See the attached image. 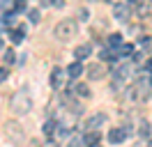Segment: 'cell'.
<instances>
[{
	"label": "cell",
	"mask_w": 152,
	"mask_h": 147,
	"mask_svg": "<svg viewBox=\"0 0 152 147\" xmlns=\"http://www.w3.org/2000/svg\"><path fill=\"white\" fill-rule=\"evenodd\" d=\"M12 110L16 115H26V113L32 110V97H30L28 90H19L12 97Z\"/></svg>",
	"instance_id": "1"
},
{
	"label": "cell",
	"mask_w": 152,
	"mask_h": 147,
	"mask_svg": "<svg viewBox=\"0 0 152 147\" xmlns=\"http://www.w3.org/2000/svg\"><path fill=\"white\" fill-rule=\"evenodd\" d=\"M53 35H56L60 41H67V39H72V37L76 35V21H74V18H62V21H60V23L56 25Z\"/></svg>",
	"instance_id": "2"
},
{
	"label": "cell",
	"mask_w": 152,
	"mask_h": 147,
	"mask_svg": "<svg viewBox=\"0 0 152 147\" xmlns=\"http://www.w3.org/2000/svg\"><path fill=\"white\" fill-rule=\"evenodd\" d=\"M150 83L148 81H136L132 85V87H129V97H132L134 101H148L150 99Z\"/></svg>",
	"instance_id": "3"
},
{
	"label": "cell",
	"mask_w": 152,
	"mask_h": 147,
	"mask_svg": "<svg viewBox=\"0 0 152 147\" xmlns=\"http://www.w3.org/2000/svg\"><path fill=\"white\" fill-rule=\"evenodd\" d=\"M127 136H129V131L124 127H115V129L108 131V143H111V145H120V143L127 140Z\"/></svg>",
	"instance_id": "4"
},
{
	"label": "cell",
	"mask_w": 152,
	"mask_h": 147,
	"mask_svg": "<svg viewBox=\"0 0 152 147\" xmlns=\"http://www.w3.org/2000/svg\"><path fill=\"white\" fill-rule=\"evenodd\" d=\"M113 16L118 21H127V18H132V7L129 5H122V2H118L113 5Z\"/></svg>",
	"instance_id": "5"
},
{
	"label": "cell",
	"mask_w": 152,
	"mask_h": 147,
	"mask_svg": "<svg viewBox=\"0 0 152 147\" xmlns=\"http://www.w3.org/2000/svg\"><path fill=\"white\" fill-rule=\"evenodd\" d=\"M90 53H92L90 44H81V46H76V48H74V60H76V62H83V60L90 57Z\"/></svg>",
	"instance_id": "6"
},
{
	"label": "cell",
	"mask_w": 152,
	"mask_h": 147,
	"mask_svg": "<svg viewBox=\"0 0 152 147\" xmlns=\"http://www.w3.org/2000/svg\"><path fill=\"white\" fill-rule=\"evenodd\" d=\"M65 76H67V71H62V69H60V67H53V71H51V78H48V81H51V87H60V85H62V81H65Z\"/></svg>",
	"instance_id": "7"
},
{
	"label": "cell",
	"mask_w": 152,
	"mask_h": 147,
	"mask_svg": "<svg viewBox=\"0 0 152 147\" xmlns=\"http://www.w3.org/2000/svg\"><path fill=\"white\" fill-rule=\"evenodd\" d=\"M104 122H106V115H104V113H97V115H92V117L86 122V129H88V131H97Z\"/></svg>",
	"instance_id": "8"
},
{
	"label": "cell",
	"mask_w": 152,
	"mask_h": 147,
	"mask_svg": "<svg viewBox=\"0 0 152 147\" xmlns=\"http://www.w3.org/2000/svg\"><path fill=\"white\" fill-rule=\"evenodd\" d=\"M67 92H74V94H78L81 99H88V97H90V87H88L86 83H74Z\"/></svg>",
	"instance_id": "9"
},
{
	"label": "cell",
	"mask_w": 152,
	"mask_h": 147,
	"mask_svg": "<svg viewBox=\"0 0 152 147\" xmlns=\"http://www.w3.org/2000/svg\"><path fill=\"white\" fill-rule=\"evenodd\" d=\"M81 74H83V64L76 62V60L69 64V67H67V76H69V78H78Z\"/></svg>",
	"instance_id": "10"
},
{
	"label": "cell",
	"mask_w": 152,
	"mask_h": 147,
	"mask_svg": "<svg viewBox=\"0 0 152 147\" xmlns=\"http://www.w3.org/2000/svg\"><path fill=\"white\" fill-rule=\"evenodd\" d=\"M99 131H88L86 138H83V143H86V147H92V145H99Z\"/></svg>",
	"instance_id": "11"
},
{
	"label": "cell",
	"mask_w": 152,
	"mask_h": 147,
	"mask_svg": "<svg viewBox=\"0 0 152 147\" xmlns=\"http://www.w3.org/2000/svg\"><path fill=\"white\" fill-rule=\"evenodd\" d=\"M88 76H90V81H99V78L104 76V67H102V64H92V67L88 69Z\"/></svg>",
	"instance_id": "12"
},
{
	"label": "cell",
	"mask_w": 152,
	"mask_h": 147,
	"mask_svg": "<svg viewBox=\"0 0 152 147\" xmlns=\"http://www.w3.org/2000/svg\"><path fill=\"white\" fill-rule=\"evenodd\" d=\"M10 39L14 41V44H21V41L26 39V30H23V28H14V30H10Z\"/></svg>",
	"instance_id": "13"
},
{
	"label": "cell",
	"mask_w": 152,
	"mask_h": 147,
	"mask_svg": "<svg viewBox=\"0 0 152 147\" xmlns=\"http://www.w3.org/2000/svg\"><path fill=\"white\" fill-rule=\"evenodd\" d=\"M99 57H102V60H106V62H115V60H118V51H108V48H104V51H102V53H99Z\"/></svg>",
	"instance_id": "14"
},
{
	"label": "cell",
	"mask_w": 152,
	"mask_h": 147,
	"mask_svg": "<svg viewBox=\"0 0 152 147\" xmlns=\"http://www.w3.org/2000/svg\"><path fill=\"white\" fill-rule=\"evenodd\" d=\"M108 44L113 46V48L122 46V35H120V32H113V35H108Z\"/></svg>",
	"instance_id": "15"
},
{
	"label": "cell",
	"mask_w": 152,
	"mask_h": 147,
	"mask_svg": "<svg viewBox=\"0 0 152 147\" xmlns=\"http://www.w3.org/2000/svg\"><path fill=\"white\" fill-rule=\"evenodd\" d=\"M56 129H58V122H56V119H48L46 124H44V133H46V136H53Z\"/></svg>",
	"instance_id": "16"
},
{
	"label": "cell",
	"mask_w": 152,
	"mask_h": 147,
	"mask_svg": "<svg viewBox=\"0 0 152 147\" xmlns=\"http://www.w3.org/2000/svg\"><path fill=\"white\" fill-rule=\"evenodd\" d=\"M150 131H152L150 122H148V119H143V122H141V129H138V133H141L143 138H148V136H150Z\"/></svg>",
	"instance_id": "17"
},
{
	"label": "cell",
	"mask_w": 152,
	"mask_h": 147,
	"mask_svg": "<svg viewBox=\"0 0 152 147\" xmlns=\"http://www.w3.org/2000/svg\"><path fill=\"white\" fill-rule=\"evenodd\" d=\"M2 57H5V62H7V64L16 62V53H14L12 48H7V51H5V55H2Z\"/></svg>",
	"instance_id": "18"
},
{
	"label": "cell",
	"mask_w": 152,
	"mask_h": 147,
	"mask_svg": "<svg viewBox=\"0 0 152 147\" xmlns=\"http://www.w3.org/2000/svg\"><path fill=\"white\" fill-rule=\"evenodd\" d=\"M28 18L30 23H39V9H28Z\"/></svg>",
	"instance_id": "19"
},
{
	"label": "cell",
	"mask_w": 152,
	"mask_h": 147,
	"mask_svg": "<svg viewBox=\"0 0 152 147\" xmlns=\"http://www.w3.org/2000/svg\"><path fill=\"white\" fill-rule=\"evenodd\" d=\"M28 5H26V0H14V12H26Z\"/></svg>",
	"instance_id": "20"
},
{
	"label": "cell",
	"mask_w": 152,
	"mask_h": 147,
	"mask_svg": "<svg viewBox=\"0 0 152 147\" xmlns=\"http://www.w3.org/2000/svg\"><path fill=\"white\" fill-rule=\"evenodd\" d=\"M16 21V12H7V16H5V25H12Z\"/></svg>",
	"instance_id": "21"
},
{
	"label": "cell",
	"mask_w": 152,
	"mask_h": 147,
	"mask_svg": "<svg viewBox=\"0 0 152 147\" xmlns=\"http://www.w3.org/2000/svg\"><path fill=\"white\" fill-rule=\"evenodd\" d=\"M69 147H86V143H83L81 138H74V140L69 143Z\"/></svg>",
	"instance_id": "22"
},
{
	"label": "cell",
	"mask_w": 152,
	"mask_h": 147,
	"mask_svg": "<svg viewBox=\"0 0 152 147\" xmlns=\"http://www.w3.org/2000/svg\"><path fill=\"white\" fill-rule=\"evenodd\" d=\"M7 76H10V74H7V69H5V67H0V83L7 81Z\"/></svg>",
	"instance_id": "23"
},
{
	"label": "cell",
	"mask_w": 152,
	"mask_h": 147,
	"mask_svg": "<svg viewBox=\"0 0 152 147\" xmlns=\"http://www.w3.org/2000/svg\"><path fill=\"white\" fill-rule=\"evenodd\" d=\"M78 14H81V21H88V9H81Z\"/></svg>",
	"instance_id": "24"
},
{
	"label": "cell",
	"mask_w": 152,
	"mask_h": 147,
	"mask_svg": "<svg viewBox=\"0 0 152 147\" xmlns=\"http://www.w3.org/2000/svg\"><path fill=\"white\" fill-rule=\"evenodd\" d=\"M145 71L152 74V60H148V62H145Z\"/></svg>",
	"instance_id": "25"
},
{
	"label": "cell",
	"mask_w": 152,
	"mask_h": 147,
	"mask_svg": "<svg viewBox=\"0 0 152 147\" xmlns=\"http://www.w3.org/2000/svg\"><path fill=\"white\" fill-rule=\"evenodd\" d=\"M2 7H10V0H0V9Z\"/></svg>",
	"instance_id": "26"
},
{
	"label": "cell",
	"mask_w": 152,
	"mask_h": 147,
	"mask_svg": "<svg viewBox=\"0 0 152 147\" xmlns=\"http://www.w3.org/2000/svg\"><path fill=\"white\" fill-rule=\"evenodd\" d=\"M5 28H7L5 25V18H0V30H5Z\"/></svg>",
	"instance_id": "27"
},
{
	"label": "cell",
	"mask_w": 152,
	"mask_h": 147,
	"mask_svg": "<svg viewBox=\"0 0 152 147\" xmlns=\"http://www.w3.org/2000/svg\"><path fill=\"white\" fill-rule=\"evenodd\" d=\"M136 2H141V0H129V7H132V5H136Z\"/></svg>",
	"instance_id": "28"
},
{
	"label": "cell",
	"mask_w": 152,
	"mask_h": 147,
	"mask_svg": "<svg viewBox=\"0 0 152 147\" xmlns=\"http://www.w3.org/2000/svg\"><path fill=\"white\" fill-rule=\"evenodd\" d=\"M145 147H152V138H150V140H148V145H145Z\"/></svg>",
	"instance_id": "29"
},
{
	"label": "cell",
	"mask_w": 152,
	"mask_h": 147,
	"mask_svg": "<svg viewBox=\"0 0 152 147\" xmlns=\"http://www.w3.org/2000/svg\"><path fill=\"white\" fill-rule=\"evenodd\" d=\"M148 83H150V87H152V74H150V81H148Z\"/></svg>",
	"instance_id": "30"
},
{
	"label": "cell",
	"mask_w": 152,
	"mask_h": 147,
	"mask_svg": "<svg viewBox=\"0 0 152 147\" xmlns=\"http://www.w3.org/2000/svg\"><path fill=\"white\" fill-rule=\"evenodd\" d=\"M92 147H99V145H92Z\"/></svg>",
	"instance_id": "31"
},
{
	"label": "cell",
	"mask_w": 152,
	"mask_h": 147,
	"mask_svg": "<svg viewBox=\"0 0 152 147\" xmlns=\"http://www.w3.org/2000/svg\"><path fill=\"white\" fill-rule=\"evenodd\" d=\"M148 2H152V0H148Z\"/></svg>",
	"instance_id": "32"
}]
</instances>
